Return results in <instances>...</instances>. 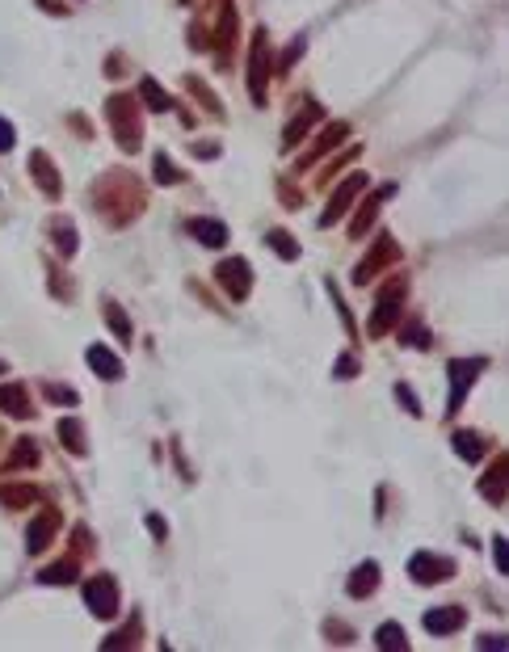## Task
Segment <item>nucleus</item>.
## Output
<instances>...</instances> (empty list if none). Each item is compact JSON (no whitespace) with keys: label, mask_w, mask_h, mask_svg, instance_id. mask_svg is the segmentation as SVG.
Returning a JSON list of instances; mask_svg holds the SVG:
<instances>
[{"label":"nucleus","mask_w":509,"mask_h":652,"mask_svg":"<svg viewBox=\"0 0 509 652\" xmlns=\"http://www.w3.org/2000/svg\"><path fill=\"white\" fill-rule=\"evenodd\" d=\"M189 232H198L202 244H223V240H228V228H223V224H211V219H194Z\"/></svg>","instance_id":"nucleus-6"},{"label":"nucleus","mask_w":509,"mask_h":652,"mask_svg":"<svg viewBox=\"0 0 509 652\" xmlns=\"http://www.w3.org/2000/svg\"><path fill=\"white\" fill-rule=\"evenodd\" d=\"M375 581H379V568H375V564H362L358 577L349 581V593H353V597H367V593L375 589Z\"/></svg>","instance_id":"nucleus-7"},{"label":"nucleus","mask_w":509,"mask_h":652,"mask_svg":"<svg viewBox=\"0 0 509 652\" xmlns=\"http://www.w3.org/2000/svg\"><path fill=\"white\" fill-rule=\"evenodd\" d=\"M143 97H147V101H151V105H156V110H165V105H169V101H165V93H160V89H156V84H151V80H147V84H143Z\"/></svg>","instance_id":"nucleus-12"},{"label":"nucleus","mask_w":509,"mask_h":652,"mask_svg":"<svg viewBox=\"0 0 509 652\" xmlns=\"http://www.w3.org/2000/svg\"><path fill=\"white\" fill-rule=\"evenodd\" d=\"M0 404H5V408H21V388L17 392H0Z\"/></svg>","instance_id":"nucleus-14"},{"label":"nucleus","mask_w":509,"mask_h":652,"mask_svg":"<svg viewBox=\"0 0 509 652\" xmlns=\"http://www.w3.org/2000/svg\"><path fill=\"white\" fill-rule=\"evenodd\" d=\"M379 648H409V640H404V631L396 623H383L379 627Z\"/></svg>","instance_id":"nucleus-9"},{"label":"nucleus","mask_w":509,"mask_h":652,"mask_svg":"<svg viewBox=\"0 0 509 652\" xmlns=\"http://www.w3.org/2000/svg\"><path fill=\"white\" fill-rule=\"evenodd\" d=\"M454 451H459L463 459H480L484 442H476V433H454Z\"/></svg>","instance_id":"nucleus-8"},{"label":"nucleus","mask_w":509,"mask_h":652,"mask_svg":"<svg viewBox=\"0 0 509 652\" xmlns=\"http://www.w3.org/2000/svg\"><path fill=\"white\" fill-rule=\"evenodd\" d=\"M274 248H278V253H286V257H295V253H299L290 240H282V232H274Z\"/></svg>","instance_id":"nucleus-15"},{"label":"nucleus","mask_w":509,"mask_h":652,"mask_svg":"<svg viewBox=\"0 0 509 652\" xmlns=\"http://www.w3.org/2000/svg\"><path fill=\"white\" fill-rule=\"evenodd\" d=\"M492 547H497V572H505V543L497 538V543H492Z\"/></svg>","instance_id":"nucleus-17"},{"label":"nucleus","mask_w":509,"mask_h":652,"mask_svg":"<svg viewBox=\"0 0 509 652\" xmlns=\"http://www.w3.org/2000/svg\"><path fill=\"white\" fill-rule=\"evenodd\" d=\"M5 147H13V131H9L5 118H0V152H5Z\"/></svg>","instance_id":"nucleus-16"},{"label":"nucleus","mask_w":509,"mask_h":652,"mask_svg":"<svg viewBox=\"0 0 509 652\" xmlns=\"http://www.w3.org/2000/svg\"><path fill=\"white\" fill-rule=\"evenodd\" d=\"M76 433H80V429H76V421H64V442H68L72 451H80V438H76Z\"/></svg>","instance_id":"nucleus-13"},{"label":"nucleus","mask_w":509,"mask_h":652,"mask_svg":"<svg viewBox=\"0 0 509 652\" xmlns=\"http://www.w3.org/2000/svg\"><path fill=\"white\" fill-rule=\"evenodd\" d=\"M84 597H89L93 615H101V619L118 610V593H114V581H110V577H97V581H89V585H84Z\"/></svg>","instance_id":"nucleus-2"},{"label":"nucleus","mask_w":509,"mask_h":652,"mask_svg":"<svg viewBox=\"0 0 509 652\" xmlns=\"http://www.w3.org/2000/svg\"><path fill=\"white\" fill-rule=\"evenodd\" d=\"M446 572H450L446 560H434V556H417V560H413V577H417V581H442Z\"/></svg>","instance_id":"nucleus-3"},{"label":"nucleus","mask_w":509,"mask_h":652,"mask_svg":"<svg viewBox=\"0 0 509 652\" xmlns=\"http://www.w3.org/2000/svg\"><path fill=\"white\" fill-rule=\"evenodd\" d=\"M89 362H93V370L101 374V379H114L122 366H118V358L110 354V350H101V345H89Z\"/></svg>","instance_id":"nucleus-5"},{"label":"nucleus","mask_w":509,"mask_h":652,"mask_svg":"<svg viewBox=\"0 0 509 652\" xmlns=\"http://www.w3.org/2000/svg\"><path fill=\"white\" fill-rule=\"evenodd\" d=\"M480 370H484V358H468V362H450V413L463 404V396H468V388L480 379Z\"/></svg>","instance_id":"nucleus-1"},{"label":"nucleus","mask_w":509,"mask_h":652,"mask_svg":"<svg viewBox=\"0 0 509 652\" xmlns=\"http://www.w3.org/2000/svg\"><path fill=\"white\" fill-rule=\"evenodd\" d=\"M459 623H463V610H454V606H450V610H429V615H425V627H429L434 635H442V631H454Z\"/></svg>","instance_id":"nucleus-4"},{"label":"nucleus","mask_w":509,"mask_h":652,"mask_svg":"<svg viewBox=\"0 0 509 652\" xmlns=\"http://www.w3.org/2000/svg\"><path fill=\"white\" fill-rule=\"evenodd\" d=\"M46 526H50V518H42V522L30 526V552H42V547H46Z\"/></svg>","instance_id":"nucleus-11"},{"label":"nucleus","mask_w":509,"mask_h":652,"mask_svg":"<svg viewBox=\"0 0 509 652\" xmlns=\"http://www.w3.org/2000/svg\"><path fill=\"white\" fill-rule=\"evenodd\" d=\"M0 370H5V362H0Z\"/></svg>","instance_id":"nucleus-18"},{"label":"nucleus","mask_w":509,"mask_h":652,"mask_svg":"<svg viewBox=\"0 0 509 652\" xmlns=\"http://www.w3.org/2000/svg\"><path fill=\"white\" fill-rule=\"evenodd\" d=\"M219 278H228V282H232V291H236V295H244V261H228V265L219 269Z\"/></svg>","instance_id":"nucleus-10"}]
</instances>
